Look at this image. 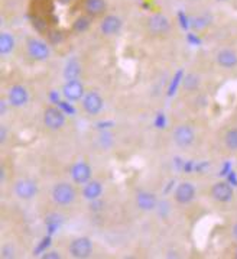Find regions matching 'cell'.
Wrapping results in <instances>:
<instances>
[{
    "mask_svg": "<svg viewBox=\"0 0 237 259\" xmlns=\"http://www.w3.org/2000/svg\"><path fill=\"white\" fill-rule=\"evenodd\" d=\"M52 200L57 206H61V207H65V206H70L75 201L77 198V190L74 187V183H58L55 184L54 188H52Z\"/></svg>",
    "mask_w": 237,
    "mask_h": 259,
    "instance_id": "1",
    "label": "cell"
},
{
    "mask_svg": "<svg viewBox=\"0 0 237 259\" xmlns=\"http://www.w3.org/2000/svg\"><path fill=\"white\" fill-rule=\"evenodd\" d=\"M13 193L19 200L29 201V200H33L38 196L39 187H38V183L35 180H32V178H21V180H18L15 183Z\"/></svg>",
    "mask_w": 237,
    "mask_h": 259,
    "instance_id": "2",
    "label": "cell"
},
{
    "mask_svg": "<svg viewBox=\"0 0 237 259\" xmlns=\"http://www.w3.org/2000/svg\"><path fill=\"white\" fill-rule=\"evenodd\" d=\"M42 120H43V124L50 131H60V129H62L65 126L67 117H65V113L62 112L60 107H57V106H48L43 110Z\"/></svg>",
    "mask_w": 237,
    "mask_h": 259,
    "instance_id": "3",
    "label": "cell"
},
{
    "mask_svg": "<svg viewBox=\"0 0 237 259\" xmlns=\"http://www.w3.org/2000/svg\"><path fill=\"white\" fill-rule=\"evenodd\" d=\"M94 250V245L90 238L85 236H80L71 240L70 246H68V253L72 258L75 259H85L90 258Z\"/></svg>",
    "mask_w": 237,
    "mask_h": 259,
    "instance_id": "4",
    "label": "cell"
},
{
    "mask_svg": "<svg viewBox=\"0 0 237 259\" xmlns=\"http://www.w3.org/2000/svg\"><path fill=\"white\" fill-rule=\"evenodd\" d=\"M172 141L178 148H189L196 141V131L193 126L182 123L178 124L175 129L172 131Z\"/></svg>",
    "mask_w": 237,
    "mask_h": 259,
    "instance_id": "5",
    "label": "cell"
},
{
    "mask_svg": "<svg viewBox=\"0 0 237 259\" xmlns=\"http://www.w3.org/2000/svg\"><path fill=\"white\" fill-rule=\"evenodd\" d=\"M26 51L33 61H46L51 57V48L39 38H31L26 42Z\"/></svg>",
    "mask_w": 237,
    "mask_h": 259,
    "instance_id": "6",
    "label": "cell"
},
{
    "mask_svg": "<svg viewBox=\"0 0 237 259\" xmlns=\"http://www.w3.org/2000/svg\"><path fill=\"white\" fill-rule=\"evenodd\" d=\"M81 107L88 116H97L102 113L104 109V100L102 94L96 90L85 92L83 100H81Z\"/></svg>",
    "mask_w": 237,
    "mask_h": 259,
    "instance_id": "7",
    "label": "cell"
},
{
    "mask_svg": "<svg viewBox=\"0 0 237 259\" xmlns=\"http://www.w3.org/2000/svg\"><path fill=\"white\" fill-rule=\"evenodd\" d=\"M146 28L155 36H162L171 31V21L164 13H154L148 18Z\"/></svg>",
    "mask_w": 237,
    "mask_h": 259,
    "instance_id": "8",
    "label": "cell"
},
{
    "mask_svg": "<svg viewBox=\"0 0 237 259\" xmlns=\"http://www.w3.org/2000/svg\"><path fill=\"white\" fill-rule=\"evenodd\" d=\"M85 94V87L80 78L77 80H68L62 85V96L67 102L70 103H77L81 102Z\"/></svg>",
    "mask_w": 237,
    "mask_h": 259,
    "instance_id": "9",
    "label": "cell"
},
{
    "mask_svg": "<svg viewBox=\"0 0 237 259\" xmlns=\"http://www.w3.org/2000/svg\"><path fill=\"white\" fill-rule=\"evenodd\" d=\"M70 177H71V181L74 184L84 186L85 183L93 180L91 178L93 177V169L85 161H78V162L72 164V166L70 168Z\"/></svg>",
    "mask_w": 237,
    "mask_h": 259,
    "instance_id": "10",
    "label": "cell"
},
{
    "mask_svg": "<svg viewBox=\"0 0 237 259\" xmlns=\"http://www.w3.org/2000/svg\"><path fill=\"white\" fill-rule=\"evenodd\" d=\"M196 186L193 183L184 181V183H179L176 186L175 191H174V198H175L178 204L185 206V204H189L196 198Z\"/></svg>",
    "mask_w": 237,
    "mask_h": 259,
    "instance_id": "11",
    "label": "cell"
},
{
    "mask_svg": "<svg viewBox=\"0 0 237 259\" xmlns=\"http://www.w3.org/2000/svg\"><path fill=\"white\" fill-rule=\"evenodd\" d=\"M210 194L218 203H228L234 197L233 187L230 186L227 181H217V183H214L211 190H210Z\"/></svg>",
    "mask_w": 237,
    "mask_h": 259,
    "instance_id": "12",
    "label": "cell"
},
{
    "mask_svg": "<svg viewBox=\"0 0 237 259\" xmlns=\"http://www.w3.org/2000/svg\"><path fill=\"white\" fill-rule=\"evenodd\" d=\"M8 102L12 107H23L29 102V92L25 85L15 84L8 92Z\"/></svg>",
    "mask_w": 237,
    "mask_h": 259,
    "instance_id": "13",
    "label": "cell"
},
{
    "mask_svg": "<svg viewBox=\"0 0 237 259\" xmlns=\"http://www.w3.org/2000/svg\"><path fill=\"white\" fill-rule=\"evenodd\" d=\"M123 26V22L116 15H107L104 16L103 21L100 23V32L106 36H114L117 35Z\"/></svg>",
    "mask_w": 237,
    "mask_h": 259,
    "instance_id": "14",
    "label": "cell"
},
{
    "mask_svg": "<svg viewBox=\"0 0 237 259\" xmlns=\"http://www.w3.org/2000/svg\"><path fill=\"white\" fill-rule=\"evenodd\" d=\"M216 62L224 70H233L237 67V52L231 48H223L216 54Z\"/></svg>",
    "mask_w": 237,
    "mask_h": 259,
    "instance_id": "15",
    "label": "cell"
},
{
    "mask_svg": "<svg viewBox=\"0 0 237 259\" xmlns=\"http://www.w3.org/2000/svg\"><path fill=\"white\" fill-rule=\"evenodd\" d=\"M136 206L142 211H152L158 206V197L152 191H139L136 194Z\"/></svg>",
    "mask_w": 237,
    "mask_h": 259,
    "instance_id": "16",
    "label": "cell"
},
{
    "mask_svg": "<svg viewBox=\"0 0 237 259\" xmlns=\"http://www.w3.org/2000/svg\"><path fill=\"white\" fill-rule=\"evenodd\" d=\"M81 194L87 201H96L103 194V184L99 180H90L83 186Z\"/></svg>",
    "mask_w": 237,
    "mask_h": 259,
    "instance_id": "17",
    "label": "cell"
},
{
    "mask_svg": "<svg viewBox=\"0 0 237 259\" xmlns=\"http://www.w3.org/2000/svg\"><path fill=\"white\" fill-rule=\"evenodd\" d=\"M84 11L91 18L102 16L107 11V2L106 0H84Z\"/></svg>",
    "mask_w": 237,
    "mask_h": 259,
    "instance_id": "18",
    "label": "cell"
},
{
    "mask_svg": "<svg viewBox=\"0 0 237 259\" xmlns=\"http://www.w3.org/2000/svg\"><path fill=\"white\" fill-rule=\"evenodd\" d=\"M15 36L11 32H2L0 35V54L2 55H9L13 50H15Z\"/></svg>",
    "mask_w": 237,
    "mask_h": 259,
    "instance_id": "19",
    "label": "cell"
},
{
    "mask_svg": "<svg viewBox=\"0 0 237 259\" xmlns=\"http://www.w3.org/2000/svg\"><path fill=\"white\" fill-rule=\"evenodd\" d=\"M80 75H81V65H80V62L77 61V60H71V61L67 62V65L64 68V78H65V81L77 80V78H80Z\"/></svg>",
    "mask_w": 237,
    "mask_h": 259,
    "instance_id": "20",
    "label": "cell"
},
{
    "mask_svg": "<svg viewBox=\"0 0 237 259\" xmlns=\"http://www.w3.org/2000/svg\"><path fill=\"white\" fill-rule=\"evenodd\" d=\"M224 145L228 151L237 152V127L228 129L224 135Z\"/></svg>",
    "mask_w": 237,
    "mask_h": 259,
    "instance_id": "21",
    "label": "cell"
},
{
    "mask_svg": "<svg viewBox=\"0 0 237 259\" xmlns=\"http://www.w3.org/2000/svg\"><path fill=\"white\" fill-rule=\"evenodd\" d=\"M74 31L75 32H85L88 28H90V18L88 16H80V18H77L75 19V22H74Z\"/></svg>",
    "mask_w": 237,
    "mask_h": 259,
    "instance_id": "22",
    "label": "cell"
},
{
    "mask_svg": "<svg viewBox=\"0 0 237 259\" xmlns=\"http://www.w3.org/2000/svg\"><path fill=\"white\" fill-rule=\"evenodd\" d=\"M184 85L188 90H196L197 87L200 85V77H197L196 74H188L185 77Z\"/></svg>",
    "mask_w": 237,
    "mask_h": 259,
    "instance_id": "23",
    "label": "cell"
},
{
    "mask_svg": "<svg viewBox=\"0 0 237 259\" xmlns=\"http://www.w3.org/2000/svg\"><path fill=\"white\" fill-rule=\"evenodd\" d=\"M16 256V250L15 248L12 246V245H5L3 248H2V258L3 259H12Z\"/></svg>",
    "mask_w": 237,
    "mask_h": 259,
    "instance_id": "24",
    "label": "cell"
},
{
    "mask_svg": "<svg viewBox=\"0 0 237 259\" xmlns=\"http://www.w3.org/2000/svg\"><path fill=\"white\" fill-rule=\"evenodd\" d=\"M42 258L43 259H61L62 255L58 252V250H46L43 255H42Z\"/></svg>",
    "mask_w": 237,
    "mask_h": 259,
    "instance_id": "25",
    "label": "cell"
},
{
    "mask_svg": "<svg viewBox=\"0 0 237 259\" xmlns=\"http://www.w3.org/2000/svg\"><path fill=\"white\" fill-rule=\"evenodd\" d=\"M0 141L2 142H5L6 141V127L2 124V127H0Z\"/></svg>",
    "mask_w": 237,
    "mask_h": 259,
    "instance_id": "26",
    "label": "cell"
},
{
    "mask_svg": "<svg viewBox=\"0 0 237 259\" xmlns=\"http://www.w3.org/2000/svg\"><path fill=\"white\" fill-rule=\"evenodd\" d=\"M231 236L237 242V222L233 225V228H231Z\"/></svg>",
    "mask_w": 237,
    "mask_h": 259,
    "instance_id": "27",
    "label": "cell"
},
{
    "mask_svg": "<svg viewBox=\"0 0 237 259\" xmlns=\"http://www.w3.org/2000/svg\"><path fill=\"white\" fill-rule=\"evenodd\" d=\"M60 2H61V3H68L70 0H60Z\"/></svg>",
    "mask_w": 237,
    "mask_h": 259,
    "instance_id": "28",
    "label": "cell"
},
{
    "mask_svg": "<svg viewBox=\"0 0 237 259\" xmlns=\"http://www.w3.org/2000/svg\"><path fill=\"white\" fill-rule=\"evenodd\" d=\"M234 258H237V248L234 249Z\"/></svg>",
    "mask_w": 237,
    "mask_h": 259,
    "instance_id": "29",
    "label": "cell"
},
{
    "mask_svg": "<svg viewBox=\"0 0 237 259\" xmlns=\"http://www.w3.org/2000/svg\"><path fill=\"white\" fill-rule=\"evenodd\" d=\"M217 2H227V0H217Z\"/></svg>",
    "mask_w": 237,
    "mask_h": 259,
    "instance_id": "30",
    "label": "cell"
}]
</instances>
